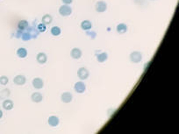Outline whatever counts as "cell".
Returning a JSON list of instances; mask_svg holds the SVG:
<instances>
[{"label":"cell","mask_w":179,"mask_h":134,"mask_svg":"<svg viewBox=\"0 0 179 134\" xmlns=\"http://www.w3.org/2000/svg\"><path fill=\"white\" fill-rule=\"evenodd\" d=\"M59 13L63 17H68L72 13V8L69 5H63L59 8Z\"/></svg>","instance_id":"obj_1"},{"label":"cell","mask_w":179,"mask_h":134,"mask_svg":"<svg viewBox=\"0 0 179 134\" xmlns=\"http://www.w3.org/2000/svg\"><path fill=\"white\" fill-rule=\"evenodd\" d=\"M129 58H130V60H131L132 62H134V63H139V62H140L141 60H142V54H141L140 52L134 51V52L131 53Z\"/></svg>","instance_id":"obj_2"},{"label":"cell","mask_w":179,"mask_h":134,"mask_svg":"<svg viewBox=\"0 0 179 134\" xmlns=\"http://www.w3.org/2000/svg\"><path fill=\"white\" fill-rule=\"evenodd\" d=\"M90 76V72L87 69L85 68H80L78 70H77V76L79 77L80 80L83 81V80H86Z\"/></svg>","instance_id":"obj_3"},{"label":"cell","mask_w":179,"mask_h":134,"mask_svg":"<svg viewBox=\"0 0 179 134\" xmlns=\"http://www.w3.org/2000/svg\"><path fill=\"white\" fill-rule=\"evenodd\" d=\"M95 9L99 13L105 12L107 10V4L105 1H98L95 5Z\"/></svg>","instance_id":"obj_4"},{"label":"cell","mask_w":179,"mask_h":134,"mask_svg":"<svg viewBox=\"0 0 179 134\" xmlns=\"http://www.w3.org/2000/svg\"><path fill=\"white\" fill-rule=\"evenodd\" d=\"M61 99H62V101L64 103V104H69L72 101V99H73V96L71 93L70 92H64L62 94V96H61Z\"/></svg>","instance_id":"obj_5"},{"label":"cell","mask_w":179,"mask_h":134,"mask_svg":"<svg viewBox=\"0 0 179 134\" xmlns=\"http://www.w3.org/2000/svg\"><path fill=\"white\" fill-rule=\"evenodd\" d=\"M26 82V78L25 76H21V75H19L17 76H15L13 78V82L16 84V85H19V86H21V85H24Z\"/></svg>","instance_id":"obj_6"},{"label":"cell","mask_w":179,"mask_h":134,"mask_svg":"<svg viewBox=\"0 0 179 134\" xmlns=\"http://www.w3.org/2000/svg\"><path fill=\"white\" fill-rule=\"evenodd\" d=\"M74 89H75L76 92H77V93H79V94H82V93H83V92L85 91L86 86H85V84H84L83 82H77L75 84Z\"/></svg>","instance_id":"obj_7"},{"label":"cell","mask_w":179,"mask_h":134,"mask_svg":"<svg viewBox=\"0 0 179 134\" xmlns=\"http://www.w3.org/2000/svg\"><path fill=\"white\" fill-rule=\"evenodd\" d=\"M82 54H83L82 50L79 49V48H77V47L73 48V49L71 50V52H70V56H71L73 59H75V60L80 59V58L82 57Z\"/></svg>","instance_id":"obj_8"},{"label":"cell","mask_w":179,"mask_h":134,"mask_svg":"<svg viewBox=\"0 0 179 134\" xmlns=\"http://www.w3.org/2000/svg\"><path fill=\"white\" fill-rule=\"evenodd\" d=\"M33 86L34 89H41L43 88L44 86V82H43V80L41 78H39V77H36L33 80Z\"/></svg>","instance_id":"obj_9"},{"label":"cell","mask_w":179,"mask_h":134,"mask_svg":"<svg viewBox=\"0 0 179 134\" xmlns=\"http://www.w3.org/2000/svg\"><path fill=\"white\" fill-rule=\"evenodd\" d=\"M31 99H32V101L34 103H37L38 104V103H41L42 101L43 96H42V95L40 92H34L31 96Z\"/></svg>","instance_id":"obj_10"},{"label":"cell","mask_w":179,"mask_h":134,"mask_svg":"<svg viewBox=\"0 0 179 134\" xmlns=\"http://www.w3.org/2000/svg\"><path fill=\"white\" fill-rule=\"evenodd\" d=\"M116 30L119 34H124V33H126L127 31V25L125 23H120L117 25Z\"/></svg>","instance_id":"obj_11"},{"label":"cell","mask_w":179,"mask_h":134,"mask_svg":"<svg viewBox=\"0 0 179 134\" xmlns=\"http://www.w3.org/2000/svg\"><path fill=\"white\" fill-rule=\"evenodd\" d=\"M59 122H60V120H59V118L56 116H51V117H49V118L48 120V124L50 126H52V127L57 126L59 124Z\"/></svg>","instance_id":"obj_12"},{"label":"cell","mask_w":179,"mask_h":134,"mask_svg":"<svg viewBox=\"0 0 179 134\" xmlns=\"http://www.w3.org/2000/svg\"><path fill=\"white\" fill-rule=\"evenodd\" d=\"M36 60L37 61L40 63V64H44L47 62L48 60V56L45 53H39L37 54V57H36Z\"/></svg>","instance_id":"obj_13"},{"label":"cell","mask_w":179,"mask_h":134,"mask_svg":"<svg viewBox=\"0 0 179 134\" xmlns=\"http://www.w3.org/2000/svg\"><path fill=\"white\" fill-rule=\"evenodd\" d=\"M81 28L84 31H89L90 29H92V24L90 20H83L81 22Z\"/></svg>","instance_id":"obj_14"},{"label":"cell","mask_w":179,"mask_h":134,"mask_svg":"<svg viewBox=\"0 0 179 134\" xmlns=\"http://www.w3.org/2000/svg\"><path fill=\"white\" fill-rule=\"evenodd\" d=\"M3 108L6 111H11L13 108V102L10 99H6L3 102Z\"/></svg>","instance_id":"obj_15"},{"label":"cell","mask_w":179,"mask_h":134,"mask_svg":"<svg viewBox=\"0 0 179 134\" xmlns=\"http://www.w3.org/2000/svg\"><path fill=\"white\" fill-rule=\"evenodd\" d=\"M27 32L30 33V35H31L32 39H35V38H37L38 35H39L38 30L35 29V28L33 27V26H32V27H27Z\"/></svg>","instance_id":"obj_16"},{"label":"cell","mask_w":179,"mask_h":134,"mask_svg":"<svg viewBox=\"0 0 179 134\" xmlns=\"http://www.w3.org/2000/svg\"><path fill=\"white\" fill-rule=\"evenodd\" d=\"M28 25H29V23L25 19H22L18 23V28H19V30H21V31L26 30Z\"/></svg>","instance_id":"obj_17"},{"label":"cell","mask_w":179,"mask_h":134,"mask_svg":"<svg viewBox=\"0 0 179 134\" xmlns=\"http://www.w3.org/2000/svg\"><path fill=\"white\" fill-rule=\"evenodd\" d=\"M41 21L44 25H50L53 21V17L49 14H45L42 19H41Z\"/></svg>","instance_id":"obj_18"},{"label":"cell","mask_w":179,"mask_h":134,"mask_svg":"<svg viewBox=\"0 0 179 134\" xmlns=\"http://www.w3.org/2000/svg\"><path fill=\"white\" fill-rule=\"evenodd\" d=\"M17 55L21 58V59H24L27 56V50L24 47H20L17 50Z\"/></svg>","instance_id":"obj_19"},{"label":"cell","mask_w":179,"mask_h":134,"mask_svg":"<svg viewBox=\"0 0 179 134\" xmlns=\"http://www.w3.org/2000/svg\"><path fill=\"white\" fill-rule=\"evenodd\" d=\"M107 59H108V54H107V53H105V52H103V53H101V54H99L97 55V60H98V61L100 62V63L105 62Z\"/></svg>","instance_id":"obj_20"},{"label":"cell","mask_w":179,"mask_h":134,"mask_svg":"<svg viewBox=\"0 0 179 134\" xmlns=\"http://www.w3.org/2000/svg\"><path fill=\"white\" fill-rule=\"evenodd\" d=\"M50 32H51V34H52V35H54V36H59L60 34H61L62 30H61V28L58 27V26H54V27L51 28Z\"/></svg>","instance_id":"obj_21"},{"label":"cell","mask_w":179,"mask_h":134,"mask_svg":"<svg viewBox=\"0 0 179 134\" xmlns=\"http://www.w3.org/2000/svg\"><path fill=\"white\" fill-rule=\"evenodd\" d=\"M21 39H22L24 41H30V40L32 39V37H31V35H30V33H29L27 31H25V32H22Z\"/></svg>","instance_id":"obj_22"},{"label":"cell","mask_w":179,"mask_h":134,"mask_svg":"<svg viewBox=\"0 0 179 134\" xmlns=\"http://www.w3.org/2000/svg\"><path fill=\"white\" fill-rule=\"evenodd\" d=\"M37 30L39 32H44L46 30H47V27H46V25H44L43 23H41L37 25Z\"/></svg>","instance_id":"obj_23"},{"label":"cell","mask_w":179,"mask_h":134,"mask_svg":"<svg viewBox=\"0 0 179 134\" xmlns=\"http://www.w3.org/2000/svg\"><path fill=\"white\" fill-rule=\"evenodd\" d=\"M10 95V90L9 89H4L1 91V94H0V98L4 99L6 97H7Z\"/></svg>","instance_id":"obj_24"},{"label":"cell","mask_w":179,"mask_h":134,"mask_svg":"<svg viewBox=\"0 0 179 134\" xmlns=\"http://www.w3.org/2000/svg\"><path fill=\"white\" fill-rule=\"evenodd\" d=\"M8 82H9V79H8L7 76H3L0 77V84H2V85H6V84L8 83Z\"/></svg>","instance_id":"obj_25"},{"label":"cell","mask_w":179,"mask_h":134,"mask_svg":"<svg viewBox=\"0 0 179 134\" xmlns=\"http://www.w3.org/2000/svg\"><path fill=\"white\" fill-rule=\"evenodd\" d=\"M62 1L64 5H70V4H72L73 0H62Z\"/></svg>","instance_id":"obj_26"},{"label":"cell","mask_w":179,"mask_h":134,"mask_svg":"<svg viewBox=\"0 0 179 134\" xmlns=\"http://www.w3.org/2000/svg\"><path fill=\"white\" fill-rule=\"evenodd\" d=\"M22 32H23V31H21V30H19V31H17V33H16V37H17V38H19V37H21Z\"/></svg>","instance_id":"obj_27"},{"label":"cell","mask_w":179,"mask_h":134,"mask_svg":"<svg viewBox=\"0 0 179 134\" xmlns=\"http://www.w3.org/2000/svg\"><path fill=\"white\" fill-rule=\"evenodd\" d=\"M2 117H3V112L1 110H0V118H2Z\"/></svg>","instance_id":"obj_28"}]
</instances>
